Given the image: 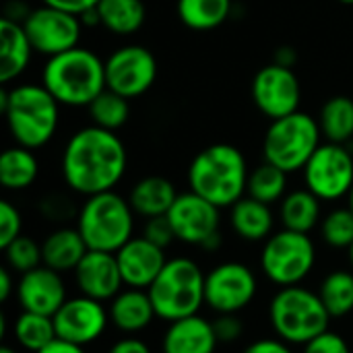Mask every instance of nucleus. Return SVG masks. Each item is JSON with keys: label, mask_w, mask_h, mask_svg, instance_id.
Masks as SVG:
<instances>
[{"label": "nucleus", "mask_w": 353, "mask_h": 353, "mask_svg": "<svg viewBox=\"0 0 353 353\" xmlns=\"http://www.w3.org/2000/svg\"><path fill=\"white\" fill-rule=\"evenodd\" d=\"M4 254H6V263L12 271L17 273H29L37 267L43 265V259H41V244H37L33 238L29 236H19L17 240H12L6 248H4Z\"/></svg>", "instance_id": "36"}, {"label": "nucleus", "mask_w": 353, "mask_h": 353, "mask_svg": "<svg viewBox=\"0 0 353 353\" xmlns=\"http://www.w3.org/2000/svg\"><path fill=\"white\" fill-rule=\"evenodd\" d=\"M316 263V248L308 234L281 230L271 234L261 252V269L279 288L300 285Z\"/></svg>", "instance_id": "9"}, {"label": "nucleus", "mask_w": 353, "mask_h": 353, "mask_svg": "<svg viewBox=\"0 0 353 353\" xmlns=\"http://www.w3.org/2000/svg\"><path fill=\"white\" fill-rule=\"evenodd\" d=\"M269 321L279 339L292 345H306L329 331L331 314L312 290L302 285L281 288L269 306Z\"/></svg>", "instance_id": "7"}, {"label": "nucleus", "mask_w": 353, "mask_h": 353, "mask_svg": "<svg viewBox=\"0 0 353 353\" xmlns=\"http://www.w3.org/2000/svg\"><path fill=\"white\" fill-rule=\"evenodd\" d=\"M285 188H288V174L283 170H279L277 165L265 161L250 172L246 192H248V196H252L261 203L273 205L285 196Z\"/></svg>", "instance_id": "34"}, {"label": "nucleus", "mask_w": 353, "mask_h": 353, "mask_svg": "<svg viewBox=\"0 0 353 353\" xmlns=\"http://www.w3.org/2000/svg\"><path fill=\"white\" fill-rule=\"evenodd\" d=\"M219 345L213 323L194 314L170 323L163 333V353H215Z\"/></svg>", "instance_id": "20"}, {"label": "nucleus", "mask_w": 353, "mask_h": 353, "mask_svg": "<svg viewBox=\"0 0 353 353\" xmlns=\"http://www.w3.org/2000/svg\"><path fill=\"white\" fill-rule=\"evenodd\" d=\"M87 108H89V116H91L93 126H99V128H105L112 132L122 128L130 116L128 99L124 95L112 91V89L101 91Z\"/></svg>", "instance_id": "33"}, {"label": "nucleus", "mask_w": 353, "mask_h": 353, "mask_svg": "<svg viewBox=\"0 0 353 353\" xmlns=\"http://www.w3.org/2000/svg\"><path fill=\"white\" fill-rule=\"evenodd\" d=\"M41 4H48V6H54V8H62V10H68V12L81 17L85 10L95 8L99 4V0H41Z\"/></svg>", "instance_id": "42"}, {"label": "nucleus", "mask_w": 353, "mask_h": 353, "mask_svg": "<svg viewBox=\"0 0 353 353\" xmlns=\"http://www.w3.org/2000/svg\"><path fill=\"white\" fill-rule=\"evenodd\" d=\"M118 267L124 279V285L134 290H149V285L157 279L168 259L163 248L155 246L147 238H130L118 252Z\"/></svg>", "instance_id": "19"}, {"label": "nucleus", "mask_w": 353, "mask_h": 353, "mask_svg": "<svg viewBox=\"0 0 353 353\" xmlns=\"http://www.w3.org/2000/svg\"><path fill=\"white\" fill-rule=\"evenodd\" d=\"M321 236L331 248H350L353 244V211L350 207L333 209L321 221Z\"/></svg>", "instance_id": "35"}, {"label": "nucleus", "mask_w": 353, "mask_h": 353, "mask_svg": "<svg viewBox=\"0 0 353 353\" xmlns=\"http://www.w3.org/2000/svg\"><path fill=\"white\" fill-rule=\"evenodd\" d=\"M12 333H14L17 343L31 353L41 352L43 347H48L52 341L58 339L52 316L27 312V310H23L17 316V321L12 325Z\"/></svg>", "instance_id": "31"}, {"label": "nucleus", "mask_w": 353, "mask_h": 353, "mask_svg": "<svg viewBox=\"0 0 353 353\" xmlns=\"http://www.w3.org/2000/svg\"><path fill=\"white\" fill-rule=\"evenodd\" d=\"M213 329H215L219 343H234L244 333V327H242V321L238 319V314H219L213 321Z\"/></svg>", "instance_id": "40"}, {"label": "nucleus", "mask_w": 353, "mask_h": 353, "mask_svg": "<svg viewBox=\"0 0 353 353\" xmlns=\"http://www.w3.org/2000/svg\"><path fill=\"white\" fill-rule=\"evenodd\" d=\"M52 319L58 339L85 347L105 333L110 312L99 300L81 294L79 298H68Z\"/></svg>", "instance_id": "15"}, {"label": "nucleus", "mask_w": 353, "mask_h": 353, "mask_svg": "<svg viewBox=\"0 0 353 353\" xmlns=\"http://www.w3.org/2000/svg\"><path fill=\"white\" fill-rule=\"evenodd\" d=\"M319 296L331 314V319H343L353 312V273L350 271H333L329 273L321 288Z\"/></svg>", "instance_id": "32"}, {"label": "nucleus", "mask_w": 353, "mask_h": 353, "mask_svg": "<svg viewBox=\"0 0 353 353\" xmlns=\"http://www.w3.org/2000/svg\"><path fill=\"white\" fill-rule=\"evenodd\" d=\"M147 294L165 323L194 316L205 304V273L192 259H170Z\"/></svg>", "instance_id": "5"}, {"label": "nucleus", "mask_w": 353, "mask_h": 353, "mask_svg": "<svg viewBox=\"0 0 353 353\" xmlns=\"http://www.w3.org/2000/svg\"><path fill=\"white\" fill-rule=\"evenodd\" d=\"M0 353H17V352H14L12 347H8V345H2V347H0Z\"/></svg>", "instance_id": "47"}, {"label": "nucleus", "mask_w": 353, "mask_h": 353, "mask_svg": "<svg viewBox=\"0 0 353 353\" xmlns=\"http://www.w3.org/2000/svg\"><path fill=\"white\" fill-rule=\"evenodd\" d=\"M39 174V161L27 147H10L0 155V184L8 190L29 188Z\"/></svg>", "instance_id": "27"}, {"label": "nucleus", "mask_w": 353, "mask_h": 353, "mask_svg": "<svg viewBox=\"0 0 353 353\" xmlns=\"http://www.w3.org/2000/svg\"><path fill=\"white\" fill-rule=\"evenodd\" d=\"M0 108L6 118L10 137L17 145L39 149L52 141L58 128L60 103L43 85H17L4 89Z\"/></svg>", "instance_id": "4"}, {"label": "nucleus", "mask_w": 353, "mask_h": 353, "mask_svg": "<svg viewBox=\"0 0 353 353\" xmlns=\"http://www.w3.org/2000/svg\"><path fill=\"white\" fill-rule=\"evenodd\" d=\"M304 182L321 201H339L353 188V155L347 145L323 143L306 163Z\"/></svg>", "instance_id": "10"}, {"label": "nucleus", "mask_w": 353, "mask_h": 353, "mask_svg": "<svg viewBox=\"0 0 353 353\" xmlns=\"http://www.w3.org/2000/svg\"><path fill=\"white\" fill-rule=\"evenodd\" d=\"M12 292V279L8 269H0V302H6Z\"/></svg>", "instance_id": "46"}, {"label": "nucleus", "mask_w": 353, "mask_h": 353, "mask_svg": "<svg viewBox=\"0 0 353 353\" xmlns=\"http://www.w3.org/2000/svg\"><path fill=\"white\" fill-rule=\"evenodd\" d=\"M132 228L134 211L128 199L114 190L87 196L77 217V230L89 250L116 254L132 238Z\"/></svg>", "instance_id": "6"}, {"label": "nucleus", "mask_w": 353, "mask_h": 353, "mask_svg": "<svg viewBox=\"0 0 353 353\" xmlns=\"http://www.w3.org/2000/svg\"><path fill=\"white\" fill-rule=\"evenodd\" d=\"M126 149L120 137L99 126L77 130L62 153V176L70 190L93 196L114 190L126 172Z\"/></svg>", "instance_id": "1"}, {"label": "nucleus", "mask_w": 353, "mask_h": 353, "mask_svg": "<svg viewBox=\"0 0 353 353\" xmlns=\"http://www.w3.org/2000/svg\"><path fill=\"white\" fill-rule=\"evenodd\" d=\"M0 39H2V46H0V81L6 85V83L19 79L27 70V66L31 62V54L35 50L27 37L23 23L10 21L4 17L0 21Z\"/></svg>", "instance_id": "21"}, {"label": "nucleus", "mask_w": 353, "mask_h": 353, "mask_svg": "<svg viewBox=\"0 0 353 353\" xmlns=\"http://www.w3.org/2000/svg\"><path fill=\"white\" fill-rule=\"evenodd\" d=\"M176 199L178 192L174 184L163 176H147L139 180L128 194V203L132 211L145 219L168 215Z\"/></svg>", "instance_id": "23"}, {"label": "nucleus", "mask_w": 353, "mask_h": 353, "mask_svg": "<svg viewBox=\"0 0 353 353\" xmlns=\"http://www.w3.org/2000/svg\"><path fill=\"white\" fill-rule=\"evenodd\" d=\"M281 221L285 230L310 234L321 221V199L308 188L285 194L281 199Z\"/></svg>", "instance_id": "26"}, {"label": "nucleus", "mask_w": 353, "mask_h": 353, "mask_svg": "<svg viewBox=\"0 0 353 353\" xmlns=\"http://www.w3.org/2000/svg\"><path fill=\"white\" fill-rule=\"evenodd\" d=\"M37 353H85V350H83L81 345H74V343L56 339V341H52L48 347H43L41 352Z\"/></svg>", "instance_id": "44"}, {"label": "nucleus", "mask_w": 353, "mask_h": 353, "mask_svg": "<svg viewBox=\"0 0 353 353\" xmlns=\"http://www.w3.org/2000/svg\"><path fill=\"white\" fill-rule=\"evenodd\" d=\"M296 60H298L296 52H294L292 48H288V46H283V48H279V50L275 52V64H281V66L292 68Z\"/></svg>", "instance_id": "45"}, {"label": "nucleus", "mask_w": 353, "mask_h": 353, "mask_svg": "<svg viewBox=\"0 0 353 353\" xmlns=\"http://www.w3.org/2000/svg\"><path fill=\"white\" fill-rule=\"evenodd\" d=\"M273 223L275 219L267 203H261L252 196H242L236 205H232V228L242 240H267L273 232Z\"/></svg>", "instance_id": "25"}, {"label": "nucleus", "mask_w": 353, "mask_h": 353, "mask_svg": "<svg viewBox=\"0 0 353 353\" xmlns=\"http://www.w3.org/2000/svg\"><path fill=\"white\" fill-rule=\"evenodd\" d=\"M321 139L319 120L306 112L298 110L290 116L271 120L263 141L265 161L277 165L285 174L304 170L314 151L323 145Z\"/></svg>", "instance_id": "8"}, {"label": "nucleus", "mask_w": 353, "mask_h": 353, "mask_svg": "<svg viewBox=\"0 0 353 353\" xmlns=\"http://www.w3.org/2000/svg\"><path fill=\"white\" fill-rule=\"evenodd\" d=\"M244 353H294L290 350V343L283 339H256L252 341Z\"/></svg>", "instance_id": "41"}, {"label": "nucleus", "mask_w": 353, "mask_h": 353, "mask_svg": "<svg viewBox=\"0 0 353 353\" xmlns=\"http://www.w3.org/2000/svg\"><path fill=\"white\" fill-rule=\"evenodd\" d=\"M302 353H352L347 341L333 331H325L304 345Z\"/></svg>", "instance_id": "39"}, {"label": "nucleus", "mask_w": 353, "mask_h": 353, "mask_svg": "<svg viewBox=\"0 0 353 353\" xmlns=\"http://www.w3.org/2000/svg\"><path fill=\"white\" fill-rule=\"evenodd\" d=\"M168 219L178 240L201 248L219 234L221 221L219 207H215L213 203H209L192 190L178 194L176 203L168 213Z\"/></svg>", "instance_id": "16"}, {"label": "nucleus", "mask_w": 353, "mask_h": 353, "mask_svg": "<svg viewBox=\"0 0 353 353\" xmlns=\"http://www.w3.org/2000/svg\"><path fill=\"white\" fill-rule=\"evenodd\" d=\"M157 79V60L143 46H122L105 60L108 89L134 99L147 93Z\"/></svg>", "instance_id": "13"}, {"label": "nucleus", "mask_w": 353, "mask_h": 353, "mask_svg": "<svg viewBox=\"0 0 353 353\" xmlns=\"http://www.w3.org/2000/svg\"><path fill=\"white\" fill-rule=\"evenodd\" d=\"M97 12L101 25L114 35L137 33L147 17L143 0H99Z\"/></svg>", "instance_id": "28"}, {"label": "nucleus", "mask_w": 353, "mask_h": 353, "mask_svg": "<svg viewBox=\"0 0 353 353\" xmlns=\"http://www.w3.org/2000/svg\"><path fill=\"white\" fill-rule=\"evenodd\" d=\"M319 126L327 143L350 145L353 139V99L335 95L325 101L319 114Z\"/></svg>", "instance_id": "29"}, {"label": "nucleus", "mask_w": 353, "mask_h": 353, "mask_svg": "<svg viewBox=\"0 0 353 353\" xmlns=\"http://www.w3.org/2000/svg\"><path fill=\"white\" fill-rule=\"evenodd\" d=\"M252 99L269 120L290 116L300 110L302 87L296 72L281 64L263 66L252 81Z\"/></svg>", "instance_id": "14"}, {"label": "nucleus", "mask_w": 353, "mask_h": 353, "mask_svg": "<svg viewBox=\"0 0 353 353\" xmlns=\"http://www.w3.org/2000/svg\"><path fill=\"white\" fill-rule=\"evenodd\" d=\"M248 165L242 151L228 143H215L194 155L188 168V186L215 207L236 205L248 188Z\"/></svg>", "instance_id": "2"}, {"label": "nucleus", "mask_w": 353, "mask_h": 353, "mask_svg": "<svg viewBox=\"0 0 353 353\" xmlns=\"http://www.w3.org/2000/svg\"><path fill=\"white\" fill-rule=\"evenodd\" d=\"M110 323H114L124 333H139L147 329L155 314L153 302L143 290H124L114 300H110Z\"/></svg>", "instance_id": "22"}, {"label": "nucleus", "mask_w": 353, "mask_h": 353, "mask_svg": "<svg viewBox=\"0 0 353 353\" xmlns=\"http://www.w3.org/2000/svg\"><path fill=\"white\" fill-rule=\"evenodd\" d=\"M259 281L242 263H221L205 275V304L217 314H238L256 296Z\"/></svg>", "instance_id": "12"}, {"label": "nucleus", "mask_w": 353, "mask_h": 353, "mask_svg": "<svg viewBox=\"0 0 353 353\" xmlns=\"http://www.w3.org/2000/svg\"><path fill=\"white\" fill-rule=\"evenodd\" d=\"M347 252H350V263H352V269H353V244L347 248Z\"/></svg>", "instance_id": "49"}, {"label": "nucleus", "mask_w": 353, "mask_h": 353, "mask_svg": "<svg viewBox=\"0 0 353 353\" xmlns=\"http://www.w3.org/2000/svg\"><path fill=\"white\" fill-rule=\"evenodd\" d=\"M87 250L89 248L77 228H60L43 240L41 259L46 267L58 273H66L77 269Z\"/></svg>", "instance_id": "24"}, {"label": "nucleus", "mask_w": 353, "mask_h": 353, "mask_svg": "<svg viewBox=\"0 0 353 353\" xmlns=\"http://www.w3.org/2000/svg\"><path fill=\"white\" fill-rule=\"evenodd\" d=\"M17 298L23 310L46 316H54L68 300L60 273L46 265L21 275L17 283Z\"/></svg>", "instance_id": "18"}, {"label": "nucleus", "mask_w": 353, "mask_h": 353, "mask_svg": "<svg viewBox=\"0 0 353 353\" xmlns=\"http://www.w3.org/2000/svg\"><path fill=\"white\" fill-rule=\"evenodd\" d=\"M21 230H23V219H21L19 209L12 203L2 201L0 203V248L4 250L12 240H17L21 236Z\"/></svg>", "instance_id": "37"}, {"label": "nucleus", "mask_w": 353, "mask_h": 353, "mask_svg": "<svg viewBox=\"0 0 353 353\" xmlns=\"http://www.w3.org/2000/svg\"><path fill=\"white\" fill-rule=\"evenodd\" d=\"M23 27L33 50L52 58L79 46L83 21L79 14L41 4L29 12V17L23 21Z\"/></svg>", "instance_id": "11"}, {"label": "nucleus", "mask_w": 353, "mask_h": 353, "mask_svg": "<svg viewBox=\"0 0 353 353\" xmlns=\"http://www.w3.org/2000/svg\"><path fill=\"white\" fill-rule=\"evenodd\" d=\"M347 201H350V205H347V207L353 211V188L350 190V194H347Z\"/></svg>", "instance_id": "48"}, {"label": "nucleus", "mask_w": 353, "mask_h": 353, "mask_svg": "<svg viewBox=\"0 0 353 353\" xmlns=\"http://www.w3.org/2000/svg\"><path fill=\"white\" fill-rule=\"evenodd\" d=\"M72 273L81 294L99 302L114 300L124 285L118 259L114 252L87 250V254L81 259Z\"/></svg>", "instance_id": "17"}, {"label": "nucleus", "mask_w": 353, "mask_h": 353, "mask_svg": "<svg viewBox=\"0 0 353 353\" xmlns=\"http://www.w3.org/2000/svg\"><path fill=\"white\" fill-rule=\"evenodd\" d=\"M339 2H341V4H350V6L353 4V0H339Z\"/></svg>", "instance_id": "50"}, {"label": "nucleus", "mask_w": 353, "mask_h": 353, "mask_svg": "<svg viewBox=\"0 0 353 353\" xmlns=\"http://www.w3.org/2000/svg\"><path fill=\"white\" fill-rule=\"evenodd\" d=\"M41 85L58 99L60 105H89L105 85V60L87 48H72L48 58L41 70Z\"/></svg>", "instance_id": "3"}, {"label": "nucleus", "mask_w": 353, "mask_h": 353, "mask_svg": "<svg viewBox=\"0 0 353 353\" xmlns=\"http://www.w3.org/2000/svg\"><path fill=\"white\" fill-rule=\"evenodd\" d=\"M143 238H147L149 242H153L155 246H159V248H168L174 240H178L176 238V232H174V228H172V223H170V219H168V215H159V217H151V219H147V223H145V228H143Z\"/></svg>", "instance_id": "38"}, {"label": "nucleus", "mask_w": 353, "mask_h": 353, "mask_svg": "<svg viewBox=\"0 0 353 353\" xmlns=\"http://www.w3.org/2000/svg\"><path fill=\"white\" fill-rule=\"evenodd\" d=\"M176 10L188 29L209 31L230 17L232 0H178Z\"/></svg>", "instance_id": "30"}, {"label": "nucleus", "mask_w": 353, "mask_h": 353, "mask_svg": "<svg viewBox=\"0 0 353 353\" xmlns=\"http://www.w3.org/2000/svg\"><path fill=\"white\" fill-rule=\"evenodd\" d=\"M108 353H151V350L141 339H122L114 343Z\"/></svg>", "instance_id": "43"}]
</instances>
